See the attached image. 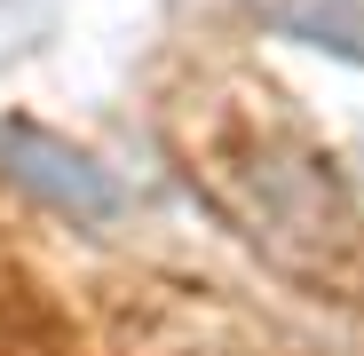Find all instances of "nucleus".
<instances>
[{
	"mask_svg": "<svg viewBox=\"0 0 364 356\" xmlns=\"http://www.w3.org/2000/svg\"><path fill=\"white\" fill-rule=\"evenodd\" d=\"M246 9L285 40H309L325 55L364 64V0H246Z\"/></svg>",
	"mask_w": 364,
	"mask_h": 356,
	"instance_id": "nucleus-3",
	"label": "nucleus"
},
{
	"mask_svg": "<svg viewBox=\"0 0 364 356\" xmlns=\"http://www.w3.org/2000/svg\"><path fill=\"white\" fill-rule=\"evenodd\" d=\"M0 166H9L16 190H32L40 206L72 214V222H119L127 214V190H119L87 151H72L64 135L32 127V119H9V127H0Z\"/></svg>",
	"mask_w": 364,
	"mask_h": 356,
	"instance_id": "nucleus-2",
	"label": "nucleus"
},
{
	"mask_svg": "<svg viewBox=\"0 0 364 356\" xmlns=\"http://www.w3.org/2000/svg\"><path fill=\"white\" fill-rule=\"evenodd\" d=\"M182 151H191V183L285 277L325 285V293H348L364 277V230H356V206L341 190V174L277 111L269 87L262 95L254 87L246 95H198V135Z\"/></svg>",
	"mask_w": 364,
	"mask_h": 356,
	"instance_id": "nucleus-1",
	"label": "nucleus"
}]
</instances>
